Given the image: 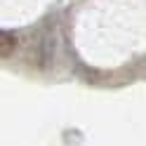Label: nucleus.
<instances>
[{"label":"nucleus","instance_id":"1","mask_svg":"<svg viewBox=\"0 0 146 146\" xmlns=\"http://www.w3.org/2000/svg\"><path fill=\"white\" fill-rule=\"evenodd\" d=\"M17 35L10 33V31H3L0 29V61L3 59H10L12 54L17 52Z\"/></svg>","mask_w":146,"mask_h":146}]
</instances>
